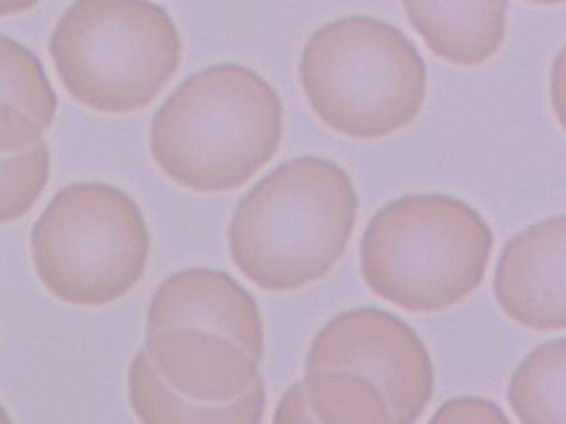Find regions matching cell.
<instances>
[{
  "label": "cell",
  "mask_w": 566,
  "mask_h": 424,
  "mask_svg": "<svg viewBox=\"0 0 566 424\" xmlns=\"http://www.w3.org/2000/svg\"><path fill=\"white\" fill-rule=\"evenodd\" d=\"M280 95L250 66L220 63L188 76L150 126V152L175 184L203 194L233 191L280 149Z\"/></svg>",
  "instance_id": "1"
},
{
  "label": "cell",
  "mask_w": 566,
  "mask_h": 424,
  "mask_svg": "<svg viewBox=\"0 0 566 424\" xmlns=\"http://www.w3.org/2000/svg\"><path fill=\"white\" fill-rule=\"evenodd\" d=\"M357 205L337 162L317 156L283 162L238 202L228 229L231 261L263 290L307 287L343 257Z\"/></svg>",
  "instance_id": "2"
},
{
  "label": "cell",
  "mask_w": 566,
  "mask_h": 424,
  "mask_svg": "<svg viewBox=\"0 0 566 424\" xmlns=\"http://www.w3.org/2000/svg\"><path fill=\"white\" fill-rule=\"evenodd\" d=\"M489 222L446 194L389 202L367 225L360 268L367 287L412 314L446 310L465 300L485 277L493 251Z\"/></svg>",
  "instance_id": "3"
},
{
  "label": "cell",
  "mask_w": 566,
  "mask_h": 424,
  "mask_svg": "<svg viewBox=\"0 0 566 424\" xmlns=\"http://www.w3.org/2000/svg\"><path fill=\"white\" fill-rule=\"evenodd\" d=\"M301 85L317 118L350 139H379L422 112L427 68L396 26L374 17H344L307 40Z\"/></svg>",
  "instance_id": "4"
},
{
  "label": "cell",
  "mask_w": 566,
  "mask_h": 424,
  "mask_svg": "<svg viewBox=\"0 0 566 424\" xmlns=\"http://www.w3.org/2000/svg\"><path fill=\"white\" fill-rule=\"evenodd\" d=\"M49 49L69 95L114 115L150 105L184 56L174 19L151 0H77L55 23Z\"/></svg>",
  "instance_id": "5"
},
{
  "label": "cell",
  "mask_w": 566,
  "mask_h": 424,
  "mask_svg": "<svg viewBox=\"0 0 566 424\" xmlns=\"http://www.w3.org/2000/svg\"><path fill=\"white\" fill-rule=\"evenodd\" d=\"M151 239L140 205L105 182H74L49 202L31 234L44 287L69 305L105 307L147 271Z\"/></svg>",
  "instance_id": "6"
},
{
  "label": "cell",
  "mask_w": 566,
  "mask_h": 424,
  "mask_svg": "<svg viewBox=\"0 0 566 424\" xmlns=\"http://www.w3.org/2000/svg\"><path fill=\"white\" fill-rule=\"evenodd\" d=\"M346 370L373 381L394 424H416L433 394V364L419 335L396 315L356 308L334 317L311 343L306 373Z\"/></svg>",
  "instance_id": "7"
},
{
  "label": "cell",
  "mask_w": 566,
  "mask_h": 424,
  "mask_svg": "<svg viewBox=\"0 0 566 424\" xmlns=\"http://www.w3.org/2000/svg\"><path fill=\"white\" fill-rule=\"evenodd\" d=\"M565 267V215L533 224L503 248L493 278L496 304L506 317L530 330H563Z\"/></svg>",
  "instance_id": "8"
},
{
  "label": "cell",
  "mask_w": 566,
  "mask_h": 424,
  "mask_svg": "<svg viewBox=\"0 0 566 424\" xmlns=\"http://www.w3.org/2000/svg\"><path fill=\"white\" fill-rule=\"evenodd\" d=\"M190 327L240 344L256 363L264 357V328L256 300L227 272L185 268L168 275L151 297L147 331Z\"/></svg>",
  "instance_id": "9"
},
{
  "label": "cell",
  "mask_w": 566,
  "mask_h": 424,
  "mask_svg": "<svg viewBox=\"0 0 566 424\" xmlns=\"http://www.w3.org/2000/svg\"><path fill=\"white\" fill-rule=\"evenodd\" d=\"M151 367L175 393L198 403H230L260 380V363L213 331L167 327L147 331Z\"/></svg>",
  "instance_id": "10"
},
{
  "label": "cell",
  "mask_w": 566,
  "mask_h": 424,
  "mask_svg": "<svg viewBox=\"0 0 566 424\" xmlns=\"http://www.w3.org/2000/svg\"><path fill=\"white\" fill-rule=\"evenodd\" d=\"M410 25L446 62L476 66L492 59L506 33V0H400Z\"/></svg>",
  "instance_id": "11"
},
{
  "label": "cell",
  "mask_w": 566,
  "mask_h": 424,
  "mask_svg": "<svg viewBox=\"0 0 566 424\" xmlns=\"http://www.w3.org/2000/svg\"><path fill=\"white\" fill-rule=\"evenodd\" d=\"M128 398L140 424H261L266 410L261 378L230 403H198L170 390L145 350L135 354L128 370Z\"/></svg>",
  "instance_id": "12"
},
{
  "label": "cell",
  "mask_w": 566,
  "mask_h": 424,
  "mask_svg": "<svg viewBox=\"0 0 566 424\" xmlns=\"http://www.w3.org/2000/svg\"><path fill=\"white\" fill-rule=\"evenodd\" d=\"M522 424H566V340L546 341L523 358L509 384Z\"/></svg>",
  "instance_id": "13"
},
{
  "label": "cell",
  "mask_w": 566,
  "mask_h": 424,
  "mask_svg": "<svg viewBox=\"0 0 566 424\" xmlns=\"http://www.w3.org/2000/svg\"><path fill=\"white\" fill-rule=\"evenodd\" d=\"M303 384L307 410L317 424H394L382 391L363 374L313 371Z\"/></svg>",
  "instance_id": "14"
},
{
  "label": "cell",
  "mask_w": 566,
  "mask_h": 424,
  "mask_svg": "<svg viewBox=\"0 0 566 424\" xmlns=\"http://www.w3.org/2000/svg\"><path fill=\"white\" fill-rule=\"evenodd\" d=\"M0 102L24 109L45 131L57 116V93L41 59L6 35H0Z\"/></svg>",
  "instance_id": "15"
},
{
  "label": "cell",
  "mask_w": 566,
  "mask_h": 424,
  "mask_svg": "<svg viewBox=\"0 0 566 424\" xmlns=\"http://www.w3.org/2000/svg\"><path fill=\"white\" fill-rule=\"evenodd\" d=\"M51 169L45 139L28 151L0 158V225L19 221L34 209L48 188Z\"/></svg>",
  "instance_id": "16"
},
{
  "label": "cell",
  "mask_w": 566,
  "mask_h": 424,
  "mask_svg": "<svg viewBox=\"0 0 566 424\" xmlns=\"http://www.w3.org/2000/svg\"><path fill=\"white\" fill-rule=\"evenodd\" d=\"M45 129L24 109L0 102V158L19 155L44 141Z\"/></svg>",
  "instance_id": "17"
},
{
  "label": "cell",
  "mask_w": 566,
  "mask_h": 424,
  "mask_svg": "<svg viewBox=\"0 0 566 424\" xmlns=\"http://www.w3.org/2000/svg\"><path fill=\"white\" fill-rule=\"evenodd\" d=\"M429 424H510V421L485 398L460 396L443 403Z\"/></svg>",
  "instance_id": "18"
},
{
  "label": "cell",
  "mask_w": 566,
  "mask_h": 424,
  "mask_svg": "<svg viewBox=\"0 0 566 424\" xmlns=\"http://www.w3.org/2000/svg\"><path fill=\"white\" fill-rule=\"evenodd\" d=\"M273 424H317L307 410L303 381L283 394L274 411Z\"/></svg>",
  "instance_id": "19"
},
{
  "label": "cell",
  "mask_w": 566,
  "mask_h": 424,
  "mask_svg": "<svg viewBox=\"0 0 566 424\" xmlns=\"http://www.w3.org/2000/svg\"><path fill=\"white\" fill-rule=\"evenodd\" d=\"M42 0H0V19L21 15L35 9Z\"/></svg>",
  "instance_id": "20"
},
{
  "label": "cell",
  "mask_w": 566,
  "mask_h": 424,
  "mask_svg": "<svg viewBox=\"0 0 566 424\" xmlns=\"http://www.w3.org/2000/svg\"><path fill=\"white\" fill-rule=\"evenodd\" d=\"M525 2L535 3V6H558L565 0H525Z\"/></svg>",
  "instance_id": "21"
},
{
  "label": "cell",
  "mask_w": 566,
  "mask_h": 424,
  "mask_svg": "<svg viewBox=\"0 0 566 424\" xmlns=\"http://www.w3.org/2000/svg\"><path fill=\"white\" fill-rule=\"evenodd\" d=\"M0 424H14L6 407L0 404Z\"/></svg>",
  "instance_id": "22"
}]
</instances>
